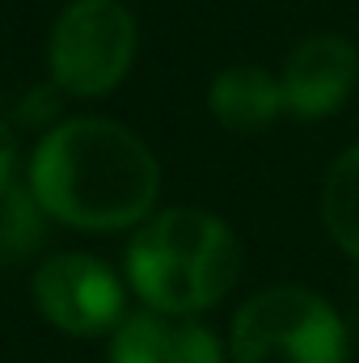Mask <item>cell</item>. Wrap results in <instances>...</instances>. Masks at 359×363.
<instances>
[{"label":"cell","instance_id":"cell-10","mask_svg":"<svg viewBox=\"0 0 359 363\" xmlns=\"http://www.w3.org/2000/svg\"><path fill=\"white\" fill-rule=\"evenodd\" d=\"M43 220L47 211L38 207L30 186H0V267L26 262L43 245Z\"/></svg>","mask_w":359,"mask_h":363},{"label":"cell","instance_id":"cell-9","mask_svg":"<svg viewBox=\"0 0 359 363\" xmlns=\"http://www.w3.org/2000/svg\"><path fill=\"white\" fill-rule=\"evenodd\" d=\"M321 220L334 245L359 262V144L338 152L321 186Z\"/></svg>","mask_w":359,"mask_h":363},{"label":"cell","instance_id":"cell-8","mask_svg":"<svg viewBox=\"0 0 359 363\" xmlns=\"http://www.w3.org/2000/svg\"><path fill=\"white\" fill-rule=\"evenodd\" d=\"M207 110L220 127H228L233 135H254L267 131L283 110V89L267 68L254 64H233L224 68L211 89H207Z\"/></svg>","mask_w":359,"mask_h":363},{"label":"cell","instance_id":"cell-4","mask_svg":"<svg viewBox=\"0 0 359 363\" xmlns=\"http://www.w3.org/2000/svg\"><path fill=\"white\" fill-rule=\"evenodd\" d=\"M51 85L68 97L118 89L136 64V17L123 0H72L47 38Z\"/></svg>","mask_w":359,"mask_h":363},{"label":"cell","instance_id":"cell-3","mask_svg":"<svg viewBox=\"0 0 359 363\" xmlns=\"http://www.w3.org/2000/svg\"><path fill=\"white\" fill-rule=\"evenodd\" d=\"M233 363H347V330L309 287H267L241 304L228 338Z\"/></svg>","mask_w":359,"mask_h":363},{"label":"cell","instance_id":"cell-6","mask_svg":"<svg viewBox=\"0 0 359 363\" xmlns=\"http://www.w3.org/2000/svg\"><path fill=\"white\" fill-rule=\"evenodd\" d=\"M359 81V51L343 34H309L292 47L279 89L283 110L296 118H326L347 106V97Z\"/></svg>","mask_w":359,"mask_h":363},{"label":"cell","instance_id":"cell-1","mask_svg":"<svg viewBox=\"0 0 359 363\" xmlns=\"http://www.w3.org/2000/svg\"><path fill=\"white\" fill-rule=\"evenodd\" d=\"M38 207L85 233L140 228L161 194L153 148L114 118H68L51 127L30 161Z\"/></svg>","mask_w":359,"mask_h":363},{"label":"cell","instance_id":"cell-2","mask_svg":"<svg viewBox=\"0 0 359 363\" xmlns=\"http://www.w3.org/2000/svg\"><path fill=\"white\" fill-rule=\"evenodd\" d=\"M241 274L237 233L199 207L148 216L127 241V283L165 317H190L220 304Z\"/></svg>","mask_w":359,"mask_h":363},{"label":"cell","instance_id":"cell-5","mask_svg":"<svg viewBox=\"0 0 359 363\" xmlns=\"http://www.w3.org/2000/svg\"><path fill=\"white\" fill-rule=\"evenodd\" d=\"M34 304L55 330H64L72 338H97V334H114L123 325L127 291L101 258L55 254L34 274Z\"/></svg>","mask_w":359,"mask_h":363},{"label":"cell","instance_id":"cell-7","mask_svg":"<svg viewBox=\"0 0 359 363\" xmlns=\"http://www.w3.org/2000/svg\"><path fill=\"white\" fill-rule=\"evenodd\" d=\"M110 363H224V351L199 321H170L148 308L110 334Z\"/></svg>","mask_w":359,"mask_h":363},{"label":"cell","instance_id":"cell-11","mask_svg":"<svg viewBox=\"0 0 359 363\" xmlns=\"http://www.w3.org/2000/svg\"><path fill=\"white\" fill-rule=\"evenodd\" d=\"M17 174V135H13V127L0 118V186H9Z\"/></svg>","mask_w":359,"mask_h":363}]
</instances>
